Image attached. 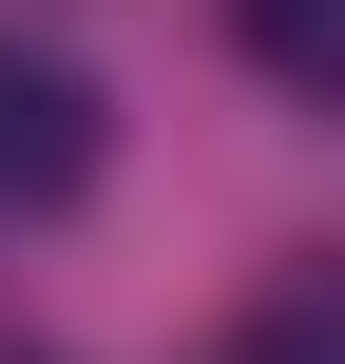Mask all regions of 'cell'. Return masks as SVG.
I'll return each mask as SVG.
<instances>
[{
    "instance_id": "obj_1",
    "label": "cell",
    "mask_w": 345,
    "mask_h": 364,
    "mask_svg": "<svg viewBox=\"0 0 345 364\" xmlns=\"http://www.w3.org/2000/svg\"><path fill=\"white\" fill-rule=\"evenodd\" d=\"M96 154H115L96 77H77L58 38H0V211H77V192H96Z\"/></svg>"
},
{
    "instance_id": "obj_2",
    "label": "cell",
    "mask_w": 345,
    "mask_h": 364,
    "mask_svg": "<svg viewBox=\"0 0 345 364\" xmlns=\"http://www.w3.org/2000/svg\"><path fill=\"white\" fill-rule=\"evenodd\" d=\"M230 19H250V58H269L307 115H345V0H230Z\"/></svg>"
},
{
    "instance_id": "obj_3",
    "label": "cell",
    "mask_w": 345,
    "mask_h": 364,
    "mask_svg": "<svg viewBox=\"0 0 345 364\" xmlns=\"http://www.w3.org/2000/svg\"><path fill=\"white\" fill-rule=\"evenodd\" d=\"M230 364H345V269H288L269 307H250V346Z\"/></svg>"
}]
</instances>
